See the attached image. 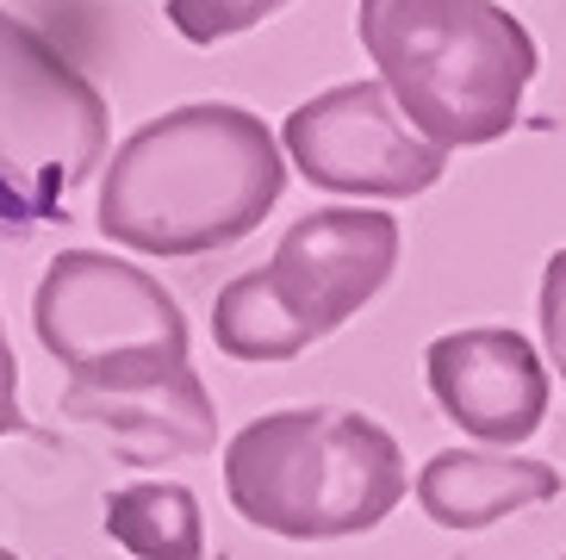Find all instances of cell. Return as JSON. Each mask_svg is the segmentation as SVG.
<instances>
[{
  "mask_svg": "<svg viewBox=\"0 0 566 560\" xmlns=\"http://www.w3.org/2000/svg\"><path fill=\"white\" fill-rule=\"evenodd\" d=\"M405 455L399 436L361 412L286 405L262 412L224 443V498L262 536L281 542H343L399 511Z\"/></svg>",
  "mask_w": 566,
  "mask_h": 560,
  "instance_id": "obj_3",
  "label": "cell"
},
{
  "mask_svg": "<svg viewBox=\"0 0 566 560\" xmlns=\"http://www.w3.org/2000/svg\"><path fill=\"white\" fill-rule=\"evenodd\" d=\"M399 268V218L361 206H324L286 225L268 268L218 287L212 343L231 362H293L336 336Z\"/></svg>",
  "mask_w": 566,
  "mask_h": 560,
  "instance_id": "obj_4",
  "label": "cell"
},
{
  "mask_svg": "<svg viewBox=\"0 0 566 560\" xmlns=\"http://www.w3.org/2000/svg\"><path fill=\"white\" fill-rule=\"evenodd\" d=\"M0 560H19V554H13V548H0Z\"/></svg>",
  "mask_w": 566,
  "mask_h": 560,
  "instance_id": "obj_15",
  "label": "cell"
},
{
  "mask_svg": "<svg viewBox=\"0 0 566 560\" xmlns=\"http://www.w3.org/2000/svg\"><path fill=\"white\" fill-rule=\"evenodd\" d=\"M38 343L69 374V393H137L187 362V312L150 268L106 249H63L32 293Z\"/></svg>",
  "mask_w": 566,
  "mask_h": 560,
  "instance_id": "obj_5",
  "label": "cell"
},
{
  "mask_svg": "<svg viewBox=\"0 0 566 560\" xmlns=\"http://www.w3.org/2000/svg\"><path fill=\"white\" fill-rule=\"evenodd\" d=\"M355 38L386 100L436 149H480L523 118L542 50L499 0H361Z\"/></svg>",
  "mask_w": 566,
  "mask_h": 560,
  "instance_id": "obj_2",
  "label": "cell"
},
{
  "mask_svg": "<svg viewBox=\"0 0 566 560\" xmlns=\"http://www.w3.org/2000/svg\"><path fill=\"white\" fill-rule=\"evenodd\" d=\"M106 536L132 560H206L200 498L181 479H137L106 492Z\"/></svg>",
  "mask_w": 566,
  "mask_h": 560,
  "instance_id": "obj_11",
  "label": "cell"
},
{
  "mask_svg": "<svg viewBox=\"0 0 566 560\" xmlns=\"http://www.w3.org/2000/svg\"><path fill=\"white\" fill-rule=\"evenodd\" d=\"M423 380H430V398L442 405V417L492 448L530 443L548 424V362L535 355L523 330H449L423 349Z\"/></svg>",
  "mask_w": 566,
  "mask_h": 560,
  "instance_id": "obj_8",
  "label": "cell"
},
{
  "mask_svg": "<svg viewBox=\"0 0 566 560\" xmlns=\"http://www.w3.org/2000/svg\"><path fill=\"white\" fill-rule=\"evenodd\" d=\"M19 424H25V417H19V362H13L7 330H0V436H13Z\"/></svg>",
  "mask_w": 566,
  "mask_h": 560,
  "instance_id": "obj_14",
  "label": "cell"
},
{
  "mask_svg": "<svg viewBox=\"0 0 566 560\" xmlns=\"http://www.w3.org/2000/svg\"><path fill=\"white\" fill-rule=\"evenodd\" d=\"M274 144L312 187L349 199H417L449 168V149L417 137L380 82H336L300 100Z\"/></svg>",
  "mask_w": 566,
  "mask_h": 560,
  "instance_id": "obj_7",
  "label": "cell"
},
{
  "mask_svg": "<svg viewBox=\"0 0 566 560\" xmlns=\"http://www.w3.org/2000/svg\"><path fill=\"white\" fill-rule=\"evenodd\" d=\"M106 163V94L32 19L0 7V231L51 225Z\"/></svg>",
  "mask_w": 566,
  "mask_h": 560,
  "instance_id": "obj_6",
  "label": "cell"
},
{
  "mask_svg": "<svg viewBox=\"0 0 566 560\" xmlns=\"http://www.w3.org/2000/svg\"><path fill=\"white\" fill-rule=\"evenodd\" d=\"M560 492V467L511 448H442L417 474V505L442 529H492Z\"/></svg>",
  "mask_w": 566,
  "mask_h": 560,
  "instance_id": "obj_10",
  "label": "cell"
},
{
  "mask_svg": "<svg viewBox=\"0 0 566 560\" xmlns=\"http://www.w3.org/2000/svg\"><path fill=\"white\" fill-rule=\"evenodd\" d=\"M560 560H566V554H560Z\"/></svg>",
  "mask_w": 566,
  "mask_h": 560,
  "instance_id": "obj_16",
  "label": "cell"
},
{
  "mask_svg": "<svg viewBox=\"0 0 566 560\" xmlns=\"http://www.w3.org/2000/svg\"><path fill=\"white\" fill-rule=\"evenodd\" d=\"M56 412L69 424L94 429L132 467L193 462V455H212L218 443V405L193 367H181L175 380H156V386H137V393H69L63 386Z\"/></svg>",
  "mask_w": 566,
  "mask_h": 560,
  "instance_id": "obj_9",
  "label": "cell"
},
{
  "mask_svg": "<svg viewBox=\"0 0 566 560\" xmlns=\"http://www.w3.org/2000/svg\"><path fill=\"white\" fill-rule=\"evenodd\" d=\"M281 194L286 156L262 113L231 100H193L137 125L113 149L94 218L106 243L132 256L187 262L243 243L281 206Z\"/></svg>",
  "mask_w": 566,
  "mask_h": 560,
  "instance_id": "obj_1",
  "label": "cell"
},
{
  "mask_svg": "<svg viewBox=\"0 0 566 560\" xmlns=\"http://www.w3.org/2000/svg\"><path fill=\"white\" fill-rule=\"evenodd\" d=\"M286 0H168L163 13L187 44H224V38L250 32L262 19H274Z\"/></svg>",
  "mask_w": 566,
  "mask_h": 560,
  "instance_id": "obj_12",
  "label": "cell"
},
{
  "mask_svg": "<svg viewBox=\"0 0 566 560\" xmlns=\"http://www.w3.org/2000/svg\"><path fill=\"white\" fill-rule=\"evenodd\" d=\"M542 343H548V362L566 380V249H554L548 268H542Z\"/></svg>",
  "mask_w": 566,
  "mask_h": 560,
  "instance_id": "obj_13",
  "label": "cell"
}]
</instances>
